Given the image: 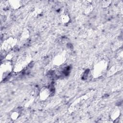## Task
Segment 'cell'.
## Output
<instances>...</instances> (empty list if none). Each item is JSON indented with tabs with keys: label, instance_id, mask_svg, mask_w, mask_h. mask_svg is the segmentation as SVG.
Masks as SVG:
<instances>
[{
	"label": "cell",
	"instance_id": "cell-1",
	"mask_svg": "<svg viewBox=\"0 0 123 123\" xmlns=\"http://www.w3.org/2000/svg\"><path fill=\"white\" fill-rule=\"evenodd\" d=\"M107 68V63L104 61L102 60L98 62L95 66L94 69V73L96 76H99L102 74Z\"/></svg>",
	"mask_w": 123,
	"mask_h": 123
},
{
	"label": "cell",
	"instance_id": "cell-2",
	"mask_svg": "<svg viewBox=\"0 0 123 123\" xmlns=\"http://www.w3.org/2000/svg\"><path fill=\"white\" fill-rule=\"evenodd\" d=\"M29 57H25V56H23L21 57V58L19 59L17 61L16 64L15 65V68H14V71L16 72L20 71L23 69L26 66V65H27L29 62Z\"/></svg>",
	"mask_w": 123,
	"mask_h": 123
},
{
	"label": "cell",
	"instance_id": "cell-3",
	"mask_svg": "<svg viewBox=\"0 0 123 123\" xmlns=\"http://www.w3.org/2000/svg\"><path fill=\"white\" fill-rule=\"evenodd\" d=\"M12 64L9 61H7L1 64L0 66L1 77H4L6 75L8 74L12 71Z\"/></svg>",
	"mask_w": 123,
	"mask_h": 123
},
{
	"label": "cell",
	"instance_id": "cell-4",
	"mask_svg": "<svg viewBox=\"0 0 123 123\" xmlns=\"http://www.w3.org/2000/svg\"><path fill=\"white\" fill-rule=\"evenodd\" d=\"M16 44V41L15 39L10 38L8 39H7L3 43V48L5 50L9 49L12 48Z\"/></svg>",
	"mask_w": 123,
	"mask_h": 123
},
{
	"label": "cell",
	"instance_id": "cell-5",
	"mask_svg": "<svg viewBox=\"0 0 123 123\" xmlns=\"http://www.w3.org/2000/svg\"><path fill=\"white\" fill-rule=\"evenodd\" d=\"M50 90L47 87H43L41 89L39 93L40 98L41 100H44L47 99L50 95Z\"/></svg>",
	"mask_w": 123,
	"mask_h": 123
},
{
	"label": "cell",
	"instance_id": "cell-6",
	"mask_svg": "<svg viewBox=\"0 0 123 123\" xmlns=\"http://www.w3.org/2000/svg\"><path fill=\"white\" fill-rule=\"evenodd\" d=\"M65 59V56L64 54L61 53L60 55H58L56 57H55V64L59 65L61 64H62L64 61Z\"/></svg>",
	"mask_w": 123,
	"mask_h": 123
},
{
	"label": "cell",
	"instance_id": "cell-7",
	"mask_svg": "<svg viewBox=\"0 0 123 123\" xmlns=\"http://www.w3.org/2000/svg\"><path fill=\"white\" fill-rule=\"evenodd\" d=\"M61 21L62 23L64 24H66L70 21V17L68 14L64 13L61 16Z\"/></svg>",
	"mask_w": 123,
	"mask_h": 123
},
{
	"label": "cell",
	"instance_id": "cell-8",
	"mask_svg": "<svg viewBox=\"0 0 123 123\" xmlns=\"http://www.w3.org/2000/svg\"><path fill=\"white\" fill-rule=\"evenodd\" d=\"M120 115V110L118 109H115L114 111L113 112L112 114V115H111V118L113 119V120H116L118 117L119 115Z\"/></svg>",
	"mask_w": 123,
	"mask_h": 123
},
{
	"label": "cell",
	"instance_id": "cell-9",
	"mask_svg": "<svg viewBox=\"0 0 123 123\" xmlns=\"http://www.w3.org/2000/svg\"><path fill=\"white\" fill-rule=\"evenodd\" d=\"M19 115V112L15 111H13L12 113V114L11 115V117L12 119V120H16L18 118Z\"/></svg>",
	"mask_w": 123,
	"mask_h": 123
},
{
	"label": "cell",
	"instance_id": "cell-10",
	"mask_svg": "<svg viewBox=\"0 0 123 123\" xmlns=\"http://www.w3.org/2000/svg\"><path fill=\"white\" fill-rule=\"evenodd\" d=\"M93 9V7L91 5H88L86 6V8L85 10V14H89L90 13Z\"/></svg>",
	"mask_w": 123,
	"mask_h": 123
}]
</instances>
